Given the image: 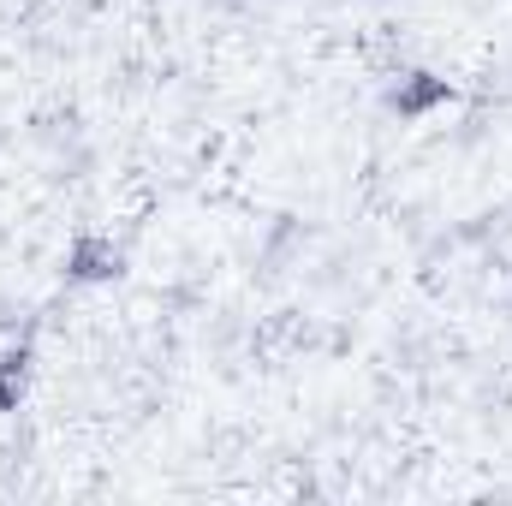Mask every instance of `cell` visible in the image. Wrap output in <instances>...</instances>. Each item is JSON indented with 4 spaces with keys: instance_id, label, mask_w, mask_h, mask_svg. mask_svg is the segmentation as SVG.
I'll list each match as a JSON object with an SVG mask.
<instances>
[{
    "instance_id": "obj_1",
    "label": "cell",
    "mask_w": 512,
    "mask_h": 506,
    "mask_svg": "<svg viewBox=\"0 0 512 506\" xmlns=\"http://www.w3.org/2000/svg\"><path fill=\"white\" fill-rule=\"evenodd\" d=\"M447 102H453V84H447L441 72H429V66H399L393 84H387V114H399L405 126L429 120V114L447 108Z\"/></svg>"
},
{
    "instance_id": "obj_2",
    "label": "cell",
    "mask_w": 512,
    "mask_h": 506,
    "mask_svg": "<svg viewBox=\"0 0 512 506\" xmlns=\"http://www.w3.org/2000/svg\"><path fill=\"white\" fill-rule=\"evenodd\" d=\"M120 268H126V256H120V245L108 233H78L66 245V280H78V286H102Z\"/></svg>"
},
{
    "instance_id": "obj_3",
    "label": "cell",
    "mask_w": 512,
    "mask_h": 506,
    "mask_svg": "<svg viewBox=\"0 0 512 506\" xmlns=\"http://www.w3.org/2000/svg\"><path fill=\"white\" fill-rule=\"evenodd\" d=\"M24 387H30V346H0V417L24 405Z\"/></svg>"
}]
</instances>
